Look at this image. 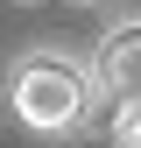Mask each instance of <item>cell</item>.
<instances>
[{"instance_id":"2","label":"cell","mask_w":141,"mask_h":148,"mask_svg":"<svg viewBox=\"0 0 141 148\" xmlns=\"http://www.w3.org/2000/svg\"><path fill=\"white\" fill-rule=\"evenodd\" d=\"M99 85L113 92V99H134V92H141V21H127V28L106 35V49H99Z\"/></svg>"},{"instance_id":"3","label":"cell","mask_w":141,"mask_h":148,"mask_svg":"<svg viewBox=\"0 0 141 148\" xmlns=\"http://www.w3.org/2000/svg\"><path fill=\"white\" fill-rule=\"evenodd\" d=\"M113 148H141V92L113 99Z\"/></svg>"},{"instance_id":"1","label":"cell","mask_w":141,"mask_h":148,"mask_svg":"<svg viewBox=\"0 0 141 148\" xmlns=\"http://www.w3.org/2000/svg\"><path fill=\"white\" fill-rule=\"evenodd\" d=\"M14 113H21V127H35V134H64V127L85 113V71L64 64V57L21 64V78H14Z\"/></svg>"}]
</instances>
